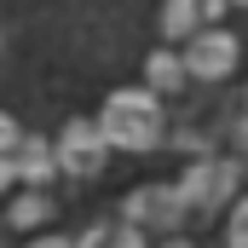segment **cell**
Listing matches in <instances>:
<instances>
[{
  "label": "cell",
  "mask_w": 248,
  "mask_h": 248,
  "mask_svg": "<svg viewBox=\"0 0 248 248\" xmlns=\"http://www.w3.org/2000/svg\"><path fill=\"white\" fill-rule=\"evenodd\" d=\"M185 219H190V202L179 179L173 185H139L122 202V225H133V231H179Z\"/></svg>",
  "instance_id": "2"
},
{
  "label": "cell",
  "mask_w": 248,
  "mask_h": 248,
  "mask_svg": "<svg viewBox=\"0 0 248 248\" xmlns=\"http://www.w3.org/2000/svg\"><path fill=\"white\" fill-rule=\"evenodd\" d=\"M52 173H63V168H58V144L41 139V133H29V139L17 144V179H23L29 190H41Z\"/></svg>",
  "instance_id": "7"
},
{
  "label": "cell",
  "mask_w": 248,
  "mask_h": 248,
  "mask_svg": "<svg viewBox=\"0 0 248 248\" xmlns=\"http://www.w3.org/2000/svg\"><path fill=\"white\" fill-rule=\"evenodd\" d=\"M225 248H248V196L237 202V214H231V225H225Z\"/></svg>",
  "instance_id": "11"
},
{
  "label": "cell",
  "mask_w": 248,
  "mask_h": 248,
  "mask_svg": "<svg viewBox=\"0 0 248 248\" xmlns=\"http://www.w3.org/2000/svg\"><path fill=\"white\" fill-rule=\"evenodd\" d=\"M98 127H104V139L122 144V150H150V144L162 139V127H168L162 122V98H156L150 87H122V93L104 98Z\"/></svg>",
  "instance_id": "1"
},
{
  "label": "cell",
  "mask_w": 248,
  "mask_h": 248,
  "mask_svg": "<svg viewBox=\"0 0 248 248\" xmlns=\"http://www.w3.org/2000/svg\"><path fill=\"white\" fill-rule=\"evenodd\" d=\"M23 139H29V133H23V127L0 110V156H17V144H23Z\"/></svg>",
  "instance_id": "12"
},
{
  "label": "cell",
  "mask_w": 248,
  "mask_h": 248,
  "mask_svg": "<svg viewBox=\"0 0 248 248\" xmlns=\"http://www.w3.org/2000/svg\"><path fill=\"white\" fill-rule=\"evenodd\" d=\"M23 248H81V237H35V243H23Z\"/></svg>",
  "instance_id": "13"
},
{
  "label": "cell",
  "mask_w": 248,
  "mask_h": 248,
  "mask_svg": "<svg viewBox=\"0 0 248 248\" xmlns=\"http://www.w3.org/2000/svg\"><path fill=\"white\" fill-rule=\"evenodd\" d=\"M17 185V156H0V190Z\"/></svg>",
  "instance_id": "14"
},
{
  "label": "cell",
  "mask_w": 248,
  "mask_h": 248,
  "mask_svg": "<svg viewBox=\"0 0 248 248\" xmlns=\"http://www.w3.org/2000/svg\"><path fill=\"white\" fill-rule=\"evenodd\" d=\"M156 248H196V243H185V237H168V243H156Z\"/></svg>",
  "instance_id": "15"
},
{
  "label": "cell",
  "mask_w": 248,
  "mask_h": 248,
  "mask_svg": "<svg viewBox=\"0 0 248 248\" xmlns=\"http://www.w3.org/2000/svg\"><path fill=\"white\" fill-rule=\"evenodd\" d=\"M237 110H243V139H248V93H243V104H237Z\"/></svg>",
  "instance_id": "16"
},
{
  "label": "cell",
  "mask_w": 248,
  "mask_h": 248,
  "mask_svg": "<svg viewBox=\"0 0 248 248\" xmlns=\"http://www.w3.org/2000/svg\"><path fill=\"white\" fill-rule=\"evenodd\" d=\"M81 248H144V231H133V225H87Z\"/></svg>",
  "instance_id": "10"
},
{
  "label": "cell",
  "mask_w": 248,
  "mask_h": 248,
  "mask_svg": "<svg viewBox=\"0 0 248 248\" xmlns=\"http://www.w3.org/2000/svg\"><path fill=\"white\" fill-rule=\"evenodd\" d=\"M237 185H243V168H237V162H225V156H196L185 173H179V190H185L190 214H202V219H208L219 202H231Z\"/></svg>",
  "instance_id": "3"
},
{
  "label": "cell",
  "mask_w": 248,
  "mask_h": 248,
  "mask_svg": "<svg viewBox=\"0 0 248 248\" xmlns=\"http://www.w3.org/2000/svg\"><path fill=\"white\" fill-rule=\"evenodd\" d=\"M0 231H6V214H0Z\"/></svg>",
  "instance_id": "17"
},
{
  "label": "cell",
  "mask_w": 248,
  "mask_h": 248,
  "mask_svg": "<svg viewBox=\"0 0 248 248\" xmlns=\"http://www.w3.org/2000/svg\"><path fill=\"white\" fill-rule=\"evenodd\" d=\"M52 219V196L46 190H23L12 208H6V231H35V225H46Z\"/></svg>",
  "instance_id": "9"
},
{
  "label": "cell",
  "mask_w": 248,
  "mask_h": 248,
  "mask_svg": "<svg viewBox=\"0 0 248 248\" xmlns=\"http://www.w3.org/2000/svg\"><path fill=\"white\" fill-rule=\"evenodd\" d=\"M104 156H110V139H104L98 122H87V116L63 122V133H58V168H63V173L93 179V173L104 168Z\"/></svg>",
  "instance_id": "4"
},
{
  "label": "cell",
  "mask_w": 248,
  "mask_h": 248,
  "mask_svg": "<svg viewBox=\"0 0 248 248\" xmlns=\"http://www.w3.org/2000/svg\"><path fill=\"white\" fill-rule=\"evenodd\" d=\"M237 6H248V0H237Z\"/></svg>",
  "instance_id": "18"
},
{
  "label": "cell",
  "mask_w": 248,
  "mask_h": 248,
  "mask_svg": "<svg viewBox=\"0 0 248 248\" xmlns=\"http://www.w3.org/2000/svg\"><path fill=\"white\" fill-rule=\"evenodd\" d=\"M219 17H225V0H162V35L185 41V46L196 35L219 29Z\"/></svg>",
  "instance_id": "5"
},
{
  "label": "cell",
  "mask_w": 248,
  "mask_h": 248,
  "mask_svg": "<svg viewBox=\"0 0 248 248\" xmlns=\"http://www.w3.org/2000/svg\"><path fill=\"white\" fill-rule=\"evenodd\" d=\"M231 63H237V35H231V29H208V35H196L185 46L190 81H225Z\"/></svg>",
  "instance_id": "6"
},
{
  "label": "cell",
  "mask_w": 248,
  "mask_h": 248,
  "mask_svg": "<svg viewBox=\"0 0 248 248\" xmlns=\"http://www.w3.org/2000/svg\"><path fill=\"white\" fill-rule=\"evenodd\" d=\"M144 81H150V93L162 98V93H179L190 81V69H185V52H168V46H156L150 58H144Z\"/></svg>",
  "instance_id": "8"
}]
</instances>
